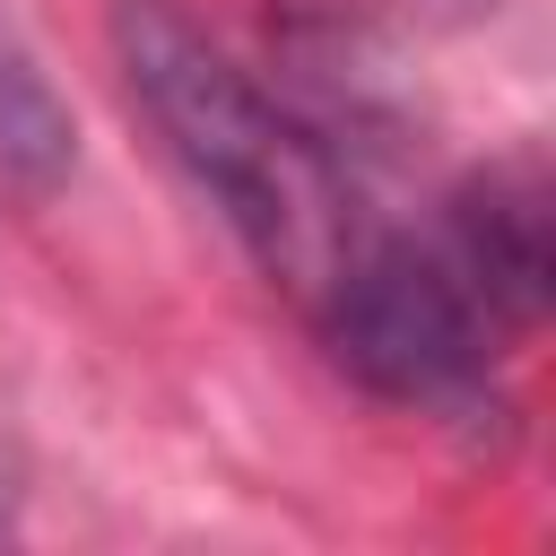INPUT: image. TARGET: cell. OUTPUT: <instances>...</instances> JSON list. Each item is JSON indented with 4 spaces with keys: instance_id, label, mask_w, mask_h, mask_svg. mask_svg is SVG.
<instances>
[{
    "instance_id": "obj_2",
    "label": "cell",
    "mask_w": 556,
    "mask_h": 556,
    "mask_svg": "<svg viewBox=\"0 0 556 556\" xmlns=\"http://www.w3.org/2000/svg\"><path fill=\"white\" fill-rule=\"evenodd\" d=\"M70 165H78L70 104L52 96L43 61H35V52L17 43V26L0 17V182H17V191H52Z\"/></svg>"
},
{
    "instance_id": "obj_3",
    "label": "cell",
    "mask_w": 556,
    "mask_h": 556,
    "mask_svg": "<svg viewBox=\"0 0 556 556\" xmlns=\"http://www.w3.org/2000/svg\"><path fill=\"white\" fill-rule=\"evenodd\" d=\"M9 521H17V486H9V460H0V539H9Z\"/></svg>"
},
{
    "instance_id": "obj_1",
    "label": "cell",
    "mask_w": 556,
    "mask_h": 556,
    "mask_svg": "<svg viewBox=\"0 0 556 556\" xmlns=\"http://www.w3.org/2000/svg\"><path fill=\"white\" fill-rule=\"evenodd\" d=\"M113 70L174 174L321 339L382 278L408 226L382 217L356 165L174 0H113Z\"/></svg>"
}]
</instances>
